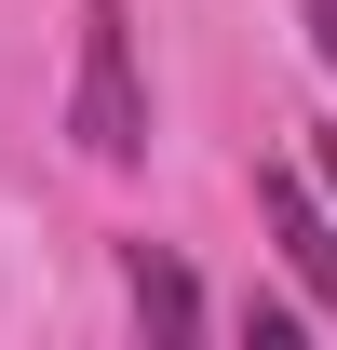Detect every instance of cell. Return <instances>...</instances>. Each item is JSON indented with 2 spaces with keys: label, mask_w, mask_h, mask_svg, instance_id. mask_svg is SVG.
I'll list each match as a JSON object with an SVG mask.
<instances>
[{
  "label": "cell",
  "mask_w": 337,
  "mask_h": 350,
  "mask_svg": "<svg viewBox=\"0 0 337 350\" xmlns=\"http://www.w3.org/2000/svg\"><path fill=\"white\" fill-rule=\"evenodd\" d=\"M324 189H337V135H324Z\"/></svg>",
  "instance_id": "5"
},
{
  "label": "cell",
  "mask_w": 337,
  "mask_h": 350,
  "mask_svg": "<svg viewBox=\"0 0 337 350\" xmlns=\"http://www.w3.org/2000/svg\"><path fill=\"white\" fill-rule=\"evenodd\" d=\"M68 135L82 162H149V81H135V14L122 0H82V81H68Z\"/></svg>",
  "instance_id": "1"
},
{
  "label": "cell",
  "mask_w": 337,
  "mask_h": 350,
  "mask_svg": "<svg viewBox=\"0 0 337 350\" xmlns=\"http://www.w3.org/2000/svg\"><path fill=\"white\" fill-rule=\"evenodd\" d=\"M310 54H324V68H337V0H310Z\"/></svg>",
  "instance_id": "4"
},
{
  "label": "cell",
  "mask_w": 337,
  "mask_h": 350,
  "mask_svg": "<svg viewBox=\"0 0 337 350\" xmlns=\"http://www.w3.org/2000/svg\"><path fill=\"white\" fill-rule=\"evenodd\" d=\"M256 216H270V243H284V269L310 283V310L337 323V216L310 202V175H256Z\"/></svg>",
  "instance_id": "2"
},
{
  "label": "cell",
  "mask_w": 337,
  "mask_h": 350,
  "mask_svg": "<svg viewBox=\"0 0 337 350\" xmlns=\"http://www.w3.org/2000/svg\"><path fill=\"white\" fill-rule=\"evenodd\" d=\"M135 323H162V337H189V323H203V283H189L175 256H149V243H135Z\"/></svg>",
  "instance_id": "3"
}]
</instances>
